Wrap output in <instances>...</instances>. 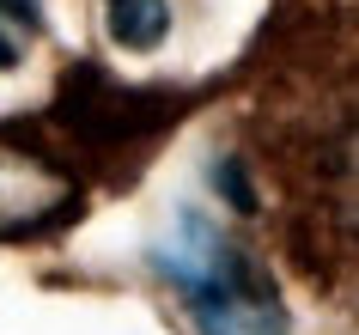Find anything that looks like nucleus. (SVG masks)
Masks as SVG:
<instances>
[{"label": "nucleus", "mask_w": 359, "mask_h": 335, "mask_svg": "<svg viewBox=\"0 0 359 335\" xmlns=\"http://www.w3.org/2000/svg\"><path fill=\"white\" fill-rule=\"evenodd\" d=\"M152 268L189 298L201 335H286L268 280L231 250V238L208 214H177L165 244L152 250Z\"/></svg>", "instance_id": "obj_1"}, {"label": "nucleus", "mask_w": 359, "mask_h": 335, "mask_svg": "<svg viewBox=\"0 0 359 335\" xmlns=\"http://www.w3.org/2000/svg\"><path fill=\"white\" fill-rule=\"evenodd\" d=\"M170 31V6L165 0H110V37L116 49H134V55H147L158 49Z\"/></svg>", "instance_id": "obj_2"}, {"label": "nucleus", "mask_w": 359, "mask_h": 335, "mask_svg": "<svg viewBox=\"0 0 359 335\" xmlns=\"http://www.w3.org/2000/svg\"><path fill=\"white\" fill-rule=\"evenodd\" d=\"M13 25H37V0H0V67H13V61H19Z\"/></svg>", "instance_id": "obj_3"}, {"label": "nucleus", "mask_w": 359, "mask_h": 335, "mask_svg": "<svg viewBox=\"0 0 359 335\" xmlns=\"http://www.w3.org/2000/svg\"><path fill=\"white\" fill-rule=\"evenodd\" d=\"M213 183L226 189V195H231L238 207H250V189H244V177H238V165H219V177H213Z\"/></svg>", "instance_id": "obj_4"}]
</instances>
